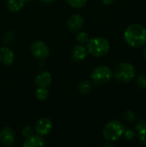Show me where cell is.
Segmentation results:
<instances>
[{"label":"cell","mask_w":146,"mask_h":147,"mask_svg":"<svg viewBox=\"0 0 146 147\" xmlns=\"http://www.w3.org/2000/svg\"><path fill=\"white\" fill-rule=\"evenodd\" d=\"M124 39L132 47H141L146 43V28L141 24L133 23L125 30Z\"/></svg>","instance_id":"cell-1"},{"label":"cell","mask_w":146,"mask_h":147,"mask_svg":"<svg viewBox=\"0 0 146 147\" xmlns=\"http://www.w3.org/2000/svg\"><path fill=\"white\" fill-rule=\"evenodd\" d=\"M110 44L108 40L103 37H94L87 42V50L92 56L100 58L108 53Z\"/></svg>","instance_id":"cell-2"},{"label":"cell","mask_w":146,"mask_h":147,"mask_svg":"<svg viewBox=\"0 0 146 147\" xmlns=\"http://www.w3.org/2000/svg\"><path fill=\"white\" fill-rule=\"evenodd\" d=\"M125 130L126 127L120 121H112L104 127L102 134L106 140L108 142H115L122 137Z\"/></svg>","instance_id":"cell-3"},{"label":"cell","mask_w":146,"mask_h":147,"mask_svg":"<svg viewBox=\"0 0 146 147\" xmlns=\"http://www.w3.org/2000/svg\"><path fill=\"white\" fill-rule=\"evenodd\" d=\"M136 75V68L133 65L128 62L120 63L115 71H114V78L116 80L121 83H128L132 81Z\"/></svg>","instance_id":"cell-4"},{"label":"cell","mask_w":146,"mask_h":147,"mask_svg":"<svg viewBox=\"0 0 146 147\" xmlns=\"http://www.w3.org/2000/svg\"><path fill=\"white\" fill-rule=\"evenodd\" d=\"M113 78L112 70L106 65H101L95 68L91 74L93 82L96 84H104L108 83Z\"/></svg>","instance_id":"cell-5"},{"label":"cell","mask_w":146,"mask_h":147,"mask_svg":"<svg viewBox=\"0 0 146 147\" xmlns=\"http://www.w3.org/2000/svg\"><path fill=\"white\" fill-rule=\"evenodd\" d=\"M31 52L33 55L37 59H45L49 55V53H50L49 47H47V45L41 40L34 41L32 44Z\"/></svg>","instance_id":"cell-6"},{"label":"cell","mask_w":146,"mask_h":147,"mask_svg":"<svg viewBox=\"0 0 146 147\" xmlns=\"http://www.w3.org/2000/svg\"><path fill=\"white\" fill-rule=\"evenodd\" d=\"M52 128V123L48 118H40L35 124V131L40 136L47 135Z\"/></svg>","instance_id":"cell-7"},{"label":"cell","mask_w":146,"mask_h":147,"mask_svg":"<svg viewBox=\"0 0 146 147\" xmlns=\"http://www.w3.org/2000/svg\"><path fill=\"white\" fill-rule=\"evenodd\" d=\"M0 142L6 146H12L15 142V133L9 127H3L0 131Z\"/></svg>","instance_id":"cell-8"},{"label":"cell","mask_w":146,"mask_h":147,"mask_svg":"<svg viewBox=\"0 0 146 147\" xmlns=\"http://www.w3.org/2000/svg\"><path fill=\"white\" fill-rule=\"evenodd\" d=\"M83 24H84V20L78 14L71 16L69 18L68 22H67V27L71 31H78V30H80L83 28Z\"/></svg>","instance_id":"cell-9"},{"label":"cell","mask_w":146,"mask_h":147,"mask_svg":"<svg viewBox=\"0 0 146 147\" xmlns=\"http://www.w3.org/2000/svg\"><path fill=\"white\" fill-rule=\"evenodd\" d=\"M87 55H88V50L82 44L75 46L71 51V58L75 61H82L85 59Z\"/></svg>","instance_id":"cell-10"},{"label":"cell","mask_w":146,"mask_h":147,"mask_svg":"<svg viewBox=\"0 0 146 147\" xmlns=\"http://www.w3.org/2000/svg\"><path fill=\"white\" fill-rule=\"evenodd\" d=\"M135 131L138 135L139 140L142 145L146 146V121L144 119H140L138 121Z\"/></svg>","instance_id":"cell-11"},{"label":"cell","mask_w":146,"mask_h":147,"mask_svg":"<svg viewBox=\"0 0 146 147\" xmlns=\"http://www.w3.org/2000/svg\"><path fill=\"white\" fill-rule=\"evenodd\" d=\"M52 83V76L47 71L40 72L35 78V84L38 87L48 88Z\"/></svg>","instance_id":"cell-12"},{"label":"cell","mask_w":146,"mask_h":147,"mask_svg":"<svg viewBox=\"0 0 146 147\" xmlns=\"http://www.w3.org/2000/svg\"><path fill=\"white\" fill-rule=\"evenodd\" d=\"M0 62L5 65H10L14 62V53L9 47L0 48Z\"/></svg>","instance_id":"cell-13"},{"label":"cell","mask_w":146,"mask_h":147,"mask_svg":"<svg viewBox=\"0 0 146 147\" xmlns=\"http://www.w3.org/2000/svg\"><path fill=\"white\" fill-rule=\"evenodd\" d=\"M44 145H45L44 140L40 135L39 136L33 135L29 138H27V140L23 143V146L24 147L43 146Z\"/></svg>","instance_id":"cell-14"},{"label":"cell","mask_w":146,"mask_h":147,"mask_svg":"<svg viewBox=\"0 0 146 147\" xmlns=\"http://www.w3.org/2000/svg\"><path fill=\"white\" fill-rule=\"evenodd\" d=\"M24 0H8V9L12 12H17L24 5Z\"/></svg>","instance_id":"cell-15"},{"label":"cell","mask_w":146,"mask_h":147,"mask_svg":"<svg viewBox=\"0 0 146 147\" xmlns=\"http://www.w3.org/2000/svg\"><path fill=\"white\" fill-rule=\"evenodd\" d=\"M91 88H92V84H91L90 81L84 80V81H82V82L79 83L78 87H77V90H78V92L80 94L86 95V94H88V93L90 92Z\"/></svg>","instance_id":"cell-16"},{"label":"cell","mask_w":146,"mask_h":147,"mask_svg":"<svg viewBox=\"0 0 146 147\" xmlns=\"http://www.w3.org/2000/svg\"><path fill=\"white\" fill-rule=\"evenodd\" d=\"M35 96L39 101H46L49 97V91L47 88L38 87L35 91Z\"/></svg>","instance_id":"cell-17"},{"label":"cell","mask_w":146,"mask_h":147,"mask_svg":"<svg viewBox=\"0 0 146 147\" xmlns=\"http://www.w3.org/2000/svg\"><path fill=\"white\" fill-rule=\"evenodd\" d=\"M123 118L126 121L129 122V123H133L136 121L137 119V115L135 114V112L132 111V110H127L124 113L123 115Z\"/></svg>","instance_id":"cell-18"},{"label":"cell","mask_w":146,"mask_h":147,"mask_svg":"<svg viewBox=\"0 0 146 147\" xmlns=\"http://www.w3.org/2000/svg\"><path fill=\"white\" fill-rule=\"evenodd\" d=\"M76 40L80 43V44H87V42L89 40V36L87 33L85 32H79L77 36H76Z\"/></svg>","instance_id":"cell-19"},{"label":"cell","mask_w":146,"mask_h":147,"mask_svg":"<svg viewBox=\"0 0 146 147\" xmlns=\"http://www.w3.org/2000/svg\"><path fill=\"white\" fill-rule=\"evenodd\" d=\"M66 1L73 8H82L87 3V0H66Z\"/></svg>","instance_id":"cell-20"},{"label":"cell","mask_w":146,"mask_h":147,"mask_svg":"<svg viewBox=\"0 0 146 147\" xmlns=\"http://www.w3.org/2000/svg\"><path fill=\"white\" fill-rule=\"evenodd\" d=\"M137 84L140 89L145 90L146 89V76L144 74H141L137 78Z\"/></svg>","instance_id":"cell-21"},{"label":"cell","mask_w":146,"mask_h":147,"mask_svg":"<svg viewBox=\"0 0 146 147\" xmlns=\"http://www.w3.org/2000/svg\"><path fill=\"white\" fill-rule=\"evenodd\" d=\"M124 135H125V138L126 140H133L134 138H135V132L132 129H127V130H125L124 132Z\"/></svg>","instance_id":"cell-22"},{"label":"cell","mask_w":146,"mask_h":147,"mask_svg":"<svg viewBox=\"0 0 146 147\" xmlns=\"http://www.w3.org/2000/svg\"><path fill=\"white\" fill-rule=\"evenodd\" d=\"M22 135L26 138H29L34 135V131L30 127H25L22 129Z\"/></svg>","instance_id":"cell-23"},{"label":"cell","mask_w":146,"mask_h":147,"mask_svg":"<svg viewBox=\"0 0 146 147\" xmlns=\"http://www.w3.org/2000/svg\"><path fill=\"white\" fill-rule=\"evenodd\" d=\"M102 3H103L104 4L108 5V4H112L115 0H102Z\"/></svg>","instance_id":"cell-24"},{"label":"cell","mask_w":146,"mask_h":147,"mask_svg":"<svg viewBox=\"0 0 146 147\" xmlns=\"http://www.w3.org/2000/svg\"><path fill=\"white\" fill-rule=\"evenodd\" d=\"M143 55H144V58L146 59V43L144 45V48H143Z\"/></svg>","instance_id":"cell-25"},{"label":"cell","mask_w":146,"mask_h":147,"mask_svg":"<svg viewBox=\"0 0 146 147\" xmlns=\"http://www.w3.org/2000/svg\"><path fill=\"white\" fill-rule=\"evenodd\" d=\"M42 2H44V3H52V2H54L55 0H41Z\"/></svg>","instance_id":"cell-26"},{"label":"cell","mask_w":146,"mask_h":147,"mask_svg":"<svg viewBox=\"0 0 146 147\" xmlns=\"http://www.w3.org/2000/svg\"><path fill=\"white\" fill-rule=\"evenodd\" d=\"M105 146H113V145L112 144H106Z\"/></svg>","instance_id":"cell-27"},{"label":"cell","mask_w":146,"mask_h":147,"mask_svg":"<svg viewBox=\"0 0 146 147\" xmlns=\"http://www.w3.org/2000/svg\"><path fill=\"white\" fill-rule=\"evenodd\" d=\"M24 1H30V0H24Z\"/></svg>","instance_id":"cell-28"}]
</instances>
